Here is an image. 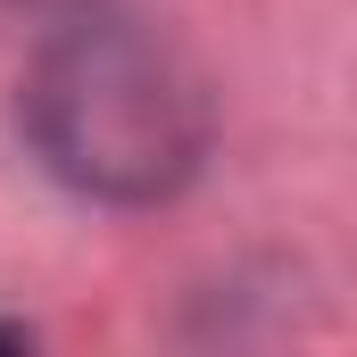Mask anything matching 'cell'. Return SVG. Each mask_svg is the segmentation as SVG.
Masks as SVG:
<instances>
[{"mask_svg": "<svg viewBox=\"0 0 357 357\" xmlns=\"http://www.w3.org/2000/svg\"><path fill=\"white\" fill-rule=\"evenodd\" d=\"M25 125L75 191L158 199L191 175L208 142V100L167 42L91 17L42 50L25 84Z\"/></svg>", "mask_w": 357, "mask_h": 357, "instance_id": "obj_1", "label": "cell"}]
</instances>
